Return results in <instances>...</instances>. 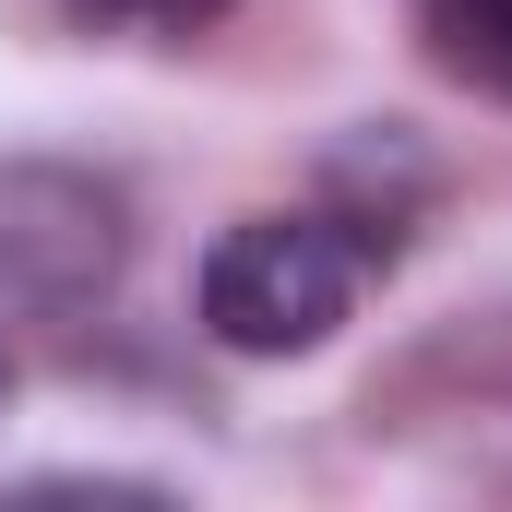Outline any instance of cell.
I'll return each instance as SVG.
<instances>
[{"mask_svg": "<svg viewBox=\"0 0 512 512\" xmlns=\"http://www.w3.org/2000/svg\"><path fill=\"white\" fill-rule=\"evenodd\" d=\"M358 310V251L322 215H251L203 251V334L227 358H310Z\"/></svg>", "mask_w": 512, "mask_h": 512, "instance_id": "1", "label": "cell"}, {"mask_svg": "<svg viewBox=\"0 0 512 512\" xmlns=\"http://www.w3.org/2000/svg\"><path fill=\"white\" fill-rule=\"evenodd\" d=\"M131 227L120 191L84 167H0V310H84L108 298Z\"/></svg>", "mask_w": 512, "mask_h": 512, "instance_id": "2", "label": "cell"}, {"mask_svg": "<svg viewBox=\"0 0 512 512\" xmlns=\"http://www.w3.org/2000/svg\"><path fill=\"white\" fill-rule=\"evenodd\" d=\"M417 24H429V48H441L465 84L512 96V0H417Z\"/></svg>", "mask_w": 512, "mask_h": 512, "instance_id": "3", "label": "cell"}, {"mask_svg": "<svg viewBox=\"0 0 512 512\" xmlns=\"http://www.w3.org/2000/svg\"><path fill=\"white\" fill-rule=\"evenodd\" d=\"M72 12H84L96 36H155V48H179V36H191V24H215L227 0H72Z\"/></svg>", "mask_w": 512, "mask_h": 512, "instance_id": "4", "label": "cell"}, {"mask_svg": "<svg viewBox=\"0 0 512 512\" xmlns=\"http://www.w3.org/2000/svg\"><path fill=\"white\" fill-rule=\"evenodd\" d=\"M0 405H12V358H0Z\"/></svg>", "mask_w": 512, "mask_h": 512, "instance_id": "5", "label": "cell"}]
</instances>
